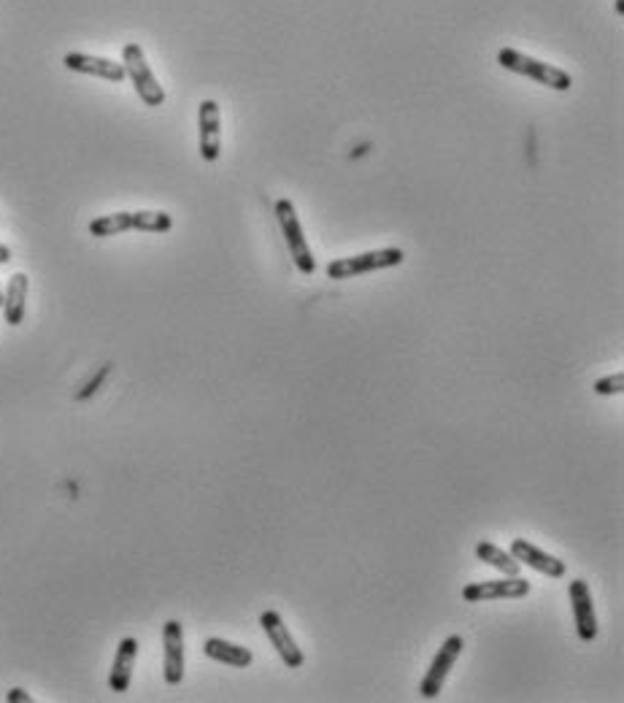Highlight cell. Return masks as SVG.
<instances>
[{"label":"cell","mask_w":624,"mask_h":703,"mask_svg":"<svg viewBox=\"0 0 624 703\" xmlns=\"http://www.w3.org/2000/svg\"><path fill=\"white\" fill-rule=\"evenodd\" d=\"M138 658V641L133 636L119 641L117 655H114V666L109 674L111 693H127V687L133 682V668H136Z\"/></svg>","instance_id":"cell-14"},{"label":"cell","mask_w":624,"mask_h":703,"mask_svg":"<svg viewBox=\"0 0 624 703\" xmlns=\"http://www.w3.org/2000/svg\"><path fill=\"white\" fill-rule=\"evenodd\" d=\"M570 606H573V620H576V633L581 641H595L597 636V614H595V601L589 593V585L584 579H573L568 585Z\"/></svg>","instance_id":"cell-10"},{"label":"cell","mask_w":624,"mask_h":703,"mask_svg":"<svg viewBox=\"0 0 624 703\" xmlns=\"http://www.w3.org/2000/svg\"><path fill=\"white\" fill-rule=\"evenodd\" d=\"M203 652H206V658L233 668H249L254 660L252 649H246L241 647V644H233V641L225 639H206L203 641Z\"/></svg>","instance_id":"cell-16"},{"label":"cell","mask_w":624,"mask_h":703,"mask_svg":"<svg viewBox=\"0 0 624 703\" xmlns=\"http://www.w3.org/2000/svg\"><path fill=\"white\" fill-rule=\"evenodd\" d=\"M6 701L9 703H30L33 698H30V695L25 693L22 687H14V690H9V695H6Z\"/></svg>","instance_id":"cell-20"},{"label":"cell","mask_w":624,"mask_h":703,"mask_svg":"<svg viewBox=\"0 0 624 703\" xmlns=\"http://www.w3.org/2000/svg\"><path fill=\"white\" fill-rule=\"evenodd\" d=\"M109 368H111V366H103V368H100V374L95 376V379H92V382L87 384V387H84L82 393L76 395V398H79V401H84V398H87V395H92V393H95V387H98V384H100V379H103V376L109 374Z\"/></svg>","instance_id":"cell-19"},{"label":"cell","mask_w":624,"mask_h":703,"mask_svg":"<svg viewBox=\"0 0 624 703\" xmlns=\"http://www.w3.org/2000/svg\"><path fill=\"white\" fill-rule=\"evenodd\" d=\"M614 6H616V14H619V17H622V14H624V3H622V0H616Z\"/></svg>","instance_id":"cell-22"},{"label":"cell","mask_w":624,"mask_h":703,"mask_svg":"<svg viewBox=\"0 0 624 703\" xmlns=\"http://www.w3.org/2000/svg\"><path fill=\"white\" fill-rule=\"evenodd\" d=\"M260 628L265 630V636H268V641H271V647L279 652V658L284 666L303 668V663H306V655H303V649L298 647V641L292 639L290 628L284 625V620H281L279 612L268 609V612L260 614Z\"/></svg>","instance_id":"cell-8"},{"label":"cell","mask_w":624,"mask_h":703,"mask_svg":"<svg viewBox=\"0 0 624 703\" xmlns=\"http://www.w3.org/2000/svg\"><path fill=\"white\" fill-rule=\"evenodd\" d=\"M406 260V252L398 247L373 249V252H362V255L341 257L327 265L325 274L333 282H344V279H354V276L373 274V271H384V268H398Z\"/></svg>","instance_id":"cell-3"},{"label":"cell","mask_w":624,"mask_h":703,"mask_svg":"<svg viewBox=\"0 0 624 703\" xmlns=\"http://www.w3.org/2000/svg\"><path fill=\"white\" fill-rule=\"evenodd\" d=\"M163 676L171 687L181 685L184 679V628L179 620H168L163 625Z\"/></svg>","instance_id":"cell-11"},{"label":"cell","mask_w":624,"mask_h":703,"mask_svg":"<svg viewBox=\"0 0 624 703\" xmlns=\"http://www.w3.org/2000/svg\"><path fill=\"white\" fill-rule=\"evenodd\" d=\"M11 263V249L6 244H0V265Z\"/></svg>","instance_id":"cell-21"},{"label":"cell","mask_w":624,"mask_h":703,"mask_svg":"<svg viewBox=\"0 0 624 703\" xmlns=\"http://www.w3.org/2000/svg\"><path fill=\"white\" fill-rule=\"evenodd\" d=\"M476 557H479L481 563L498 568L500 574L506 576H519V571H522V563H519L508 549H500L498 544H492V541H479V544H476Z\"/></svg>","instance_id":"cell-17"},{"label":"cell","mask_w":624,"mask_h":703,"mask_svg":"<svg viewBox=\"0 0 624 703\" xmlns=\"http://www.w3.org/2000/svg\"><path fill=\"white\" fill-rule=\"evenodd\" d=\"M0 309H3V290H0Z\"/></svg>","instance_id":"cell-23"},{"label":"cell","mask_w":624,"mask_h":703,"mask_svg":"<svg viewBox=\"0 0 624 703\" xmlns=\"http://www.w3.org/2000/svg\"><path fill=\"white\" fill-rule=\"evenodd\" d=\"M462 649H465V639H462L460 633H452V636L441 644V649L435 652L433 663H430V668H427L422 685H419L422 698H427V701L438 698V693L444 690L446 679H449V674H452L454 663L460 660Z\"/></svg>","instance_id":"cell-6"},{"label":"cell","mask_w":624,"mask_h":703,"mask_svg":"<svg viewBox=\"0 0 624 703\" xmlns=\"http://www.w3.org/2000/svg\"><path fill=\"white\" fill-rule=\"evenodd\" d=\"M173 228V217L168 211H117L90 222V233L95 238H111L130 230L141 233H168Z\"/></svg>","instance_id":"cell-1"},{"label":"cell","mask_w":624,"mask_h":703,"mask_svg":"<svg viewBox=\"0 0 624 703\" xmlns=\"http://www.w3.org/2000/svg\"><path fill=\"white\" fill-rule=\"evenodd\" d=\"M63 65L68 68V71H73V74L98 76V79H106V82H114V84H122L127 79L125 65H119L117 60H109V57L71 52V55L63 57Z\"/></svg>","instance_id":"cell-12"},{"label":"cell","mask_w":624,"mask_h":703,"mask_svg":"<svg viewBox=\"0 0 624 703\" xmlns=\"http://www.w3.org/2000/svg\"><path fill=\"white\" fill-rule=\"evenodd\" d=\"M200 157L206 163H217L222 152V111L217 101H203L198 109Z\"/></svg>","instance_id":"cell-9"},{"label":"cell","mask_w":624,"mask_h":703,"mask_svg":"<svg viewBox=\"0 0 624 703\" xmlns=\"http://www.w3.org/2000/svg\"><path fill=\"white\" fill-rule=\"evenodd\" d=\"M530 595V582L522 576H506V579H489V582H473L462 587V598L468 603L484 601H519Z\"/></svg>","instance_id":"cell-7"},{"label":"cell","mask_w":624,"mask_h":703,"mask_svg":"<svg viewBox=\"0 0 624 703\" xmlns=\"http://www.w3.org/2000/svg\"><path fill=\"white\" fill-rule=\"evenodd\" d=\"M595 393L597 395H622L624 393V371H616V374L597 379Z\"/></svg>","instance_id":"cell-18"},{"label":"cell","mask_w":624,"mask_h":703,"mask_svg":"<svg viewBox=\"0 0 624 703\" xmlns=\"http://www.w3.org/2000/svg\"><path fill=\"white\" fill-rule=\"evenodd\" d=\"M276 220L281 225V233H284V241H287V249H290L295 268L303 276H311L317 271V260L311 255V247H308L306 236H303L298 211H295L292 201H287V198L276 201Z\"/></svg>","instance_id":"cell-5"},{"label":"cell","mask_w":624,"mask_h":703,"mask_svg":"<svg viewBox=\"0 0 624 703\" xmlns=\"http://www.w3.org/2000/svg\"><path fill=\"white\" fill-rule=\"evenodd\" d=\"M498 63L511 71V74L527 76L533 82L543 84V87H552L557 92H568L573 87V76L568 71H562L557 65L543 63V60H535V57L525 55V52H516V49H500L498 52Z\"/></svg>","instance_id":"cell-2"},{"label":"cell","mask_w":624,"mask_h":703,"mask_svg":"<svg viewBox=\"0 0 624 703\" xmlns=\"http://www.w3.org/2000/svg\"><path fill=\"white\" fill-rule=\"evenodd\" d=\"M28 290L30 279L28 274H14L6 284V293H3V314L9 325H22L25 320V303H28Z\"/></svg>","instance_id":"cell-15"},{"label":"cell","mask_w":624,"mask_h":703,"mask_svg":"<svg viewBox=\"0 0 624 703\" xmlns=\"http://www.w3.org/2000/svg\"><path fill=\"white\" fill-rule=\"evenodd\" d=\"M122 65H125L127 79L133 82L138 98L144 101V106L160 109L165 103V90L160 87V82H157V76L152 74L149 63H146L144 49L138 44H125V49H122Z\"/></svg>","instance_id":"cell-4"},{"label":"cell","mask_w":624,"mask_h":703,"mask_svg":"<svg viewBox=\"0 0 624 703\" xmlns=\"http://www.w3.org/2000/svg\"><path fill=\"white\" fill-rule=\"evenodd\" d=\"M508 552L522 563V566H530L533 571H538V574L543 576H552V579H562V576L568 574V566L562 563L560 557L549 555V552H543V549H538L535 544H530L527 539H514L511 541V547H508Z\"/></svg>","instance_id":"cell-13"}]
</instances>
